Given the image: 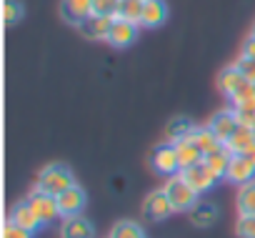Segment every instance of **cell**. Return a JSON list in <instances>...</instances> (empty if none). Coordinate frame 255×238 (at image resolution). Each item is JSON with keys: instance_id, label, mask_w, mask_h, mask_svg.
Wrapping results in <instances>:
<instances>
[{"instance_id": "cell-1", "label": "cell", "mask_w": 255, "mask_h": 238, "mask_svg": "<svg viewBox=\"0 0 255 238\" xmlns=\"http://www.w3.org/2000/svg\"><path fill=\"white\" fill-rule=\"evenodd\" d=\"M75 186V176H73V171L68 168V166H63V163H50V166H45L43 171H40V176H38V183H35V188H40V191H45V193H50V196H60V193H65L68 188H73Z\"/></svg>"}, {"instance_id": "cell-2", "label": "cell", "mask_w": 255, "mask_h": 238, "mask_svg": "<svg viewBox=\"0 0 255 238\" xmlns=\"http://www.w3.org/2000/svg\"><path fill=\"white\" fill-rule=\"evenodd\" d=\"M163 191L168 193V198H170V203H173L175 213H180V211H190V208L200 201V193H198V191H195L185 178H183V173L170 176V178L165 181Z\"/></svg>"}, {"instance_id": "cell-3", "label": "cell", "mask_w": 255, "mask_h": 238, "mask_svg": "<svg viewBox=\"0 0 255 238\" xmlns=\"http://www.w3.org/2000/svg\"><path fill=\"white\" fill-rule=\"evenodd\" d=\"M150 168L158 173V176H165V178H170V176H175V173H180V163H178V153H175V143H168V141H163V143H158V146H153V151H150Z\"/></svg>"}, {"instance_id": "cell-4", "label": "cell", "mask_w": 255, "mask_h": 238, "mask_svg": "<svg viewBox=\"0 0 255 238\" xmlns=\"http://www.w3.org/2000/svg\"><path fill=\"white\" fill-rule=\"evenodd\" d=\"M25 201L30 203L33 213L38 216V221H40L43 226H48V223H53V221L60 218L58 196H50V193H45V191H40V188H33V191L28 193Z\"/></svg>"}, {"instance_id": "cell-5", "label": "cell", "mask_w": 255, "mask_h": 238, "mask_svg": "<svg viewBox=\"0 0 255 238\" xmlns=\"http://www.w3.org/2000/svg\"><path fill=\"white\" fill-rule=\"evenodd\" d=\"M173 213H175V208H173V203H170V198H168V193L163 188L150 191L145 196V201H143V216L148 221H165Z\"/></svg>"}, {"instance_id": "cell-6", "label": "cell", "mask_w": 255, "mask_h": 238, "mask_svg": "<svg viewBox=\"0 0 255 238\" xmlns=\"http://www.w3.org/2000/svg\"><path fill=\"white\" fill-rule=\"evenodd\" d=\"M180 173H183V178H185L198 193H208V191H213L215 183L220 181V178L205 166V161H200V163H195V166H190V168H185V171H180Z\"/></svg>"}, {"instance_id": "cell-7", "label": "cell", "mask_w": 255, "mask_h": 238, "mask_svg": "<svg viewBox=\"0 0 255 238\" xmlns=\"http://www.w3.org/2000/svg\"><path fill=\"white\" fill-rule=\"evenodd\" d=\"M210 131L218 136V141L225 146L228 143V138L235 133V128L240 126V121H238V115H235V110L233 108H225V110H218L213 118H210Z\"/></svg>"}, {"instance_id": "cell-8", "label": "cell", "mask_w": 255, "mask_h": 238, "mask_svg": "<svg viewBox=\"0 0 255 238\" xmlns=\"http://www.w3.org/2000/svg\"><path fill=\"white\" fill-rule=\"evenodd\" d=\"M85 203H88V196H85V191H83L78 183H75L73 188H68L65 193L58 196V206H60V216H63V218L80 216V211L85 208Z\"/></svg>"}, {"instance_id": "cell-9", "label": "cell", "mask_w": 255, "mask_h": 238, "mask_svg": "<svg viewBox=\"0 0 255 238\" xmlns=\"http://www.w3.org/2000/svg\"><path fill=\"white\" fill-rule=\"evenodd\" d=\"M138 28H140V25H135V23H130V20L115 18V20H113V28H110V35H108V43H110L113 48H128V45H133L135 38H138Z\"/></svg>"}, {"instance_id": "cell-10", "label": "cell", "mask_w": 255, "mask_h": 238, "mask_svg": "<svg viewBox=\"0 0 255 238\" xmlns=\"http://www.w3.org/2000/svg\"><path fill=\"white\" fill-rule=\"evenodd\" d=\"M60 15L70 25H80L93 15V0H60Z\"/></svg>"}, {"instance_id": "cell-11", "label": "cell", "mask_w": 255, "mask_h": 238, "mask_svg": "<svg viewBox=\"0 0 255 238\" xmlns=\"http://www.w3.org/2000/svg\"><path fill=\"white\" fill-rule=\"evenodd\" d=\"M113 20L115 18H108V15H90L88 20H83L78 28H80V33L88 38V40H108V35H110V28H113Z\"/></svg>"}, {"instance_id": "cell-12", "label": "cell", "mask_w": 255, "mask_h": 238, "mask_svg": "<svg viewBox=\"0 0 255 238\" xmlns=\"http://www.w3.org/2000/svg\"><path fill=\"white\" fill-rule=\"evenodd\" d=\"M225 181H230L235 186H245V183L255 181V166L245 156H233V161L228 166V173H225Z\"/></svg>"}, {"instance_id": "cell-13", "label": "cell", "mask_w": 255, "mask_h": 238, "mask_svg": "<svg viewBox=\"0 0 255 238\" xmlns=\"http://www.w3.org/2000/svg\"><path fill=\"white\" fill-rule=\"evenodd\" d=\"M8 221H10V223H15V226H20V228H25V231H30V233H35V231L43 226V223L38 221V216L33 213V208H30V203H28V201H18V203L10 208Z\"/></svg>"}, {"instance_id": "cell-14", "label": "cell", "mask_w": 255, "mask_h": 238, "mask_svg": "<svg viewBox=\"0 0 255 238\" xmlns=\"http://www.w3.org/2000/svg\"><path fill=\"white\" fill-rule=\"evenodd\" d=\"M168 20V5L165 0H145L143 5V18H140V28H160Z\"/></svg>"}, {"instance_id": "cell-15", "label": "cell", "mask_w": 255, "mask_h": 238, "mask_svg": "<svg viewBox=\"0 0 255 238\" xmlns=\"http://www.w3.org/2000/svg\"><path fill=\"white\" fill-rule=\"evenodd\" d=\"M245 83H248V78H245V75H243L235 65L223 68V70H220V75H218V88H220L228 98H233V95H235V93H238V90L245 85Z\"/></svg>"}, {"instance_id": "cell-16", "label": "cell", "mask_w": 255, "mask_h": 238, "mask_svg": "<svg viewBox=\"0 0 255 238\" xmlns=\"http://www.w3.org/2000/svg\"><path fill=\"white\" fill-rule=\"evenodd\" d=\"M175 153H178L180 171H185V168H190V166H195V163H200V161L205 158V156H203V151L193 143V138H190V136L175 143Z\"/></svg>"}, {"instance_id": "cell-17", "label": "cell", "mask_w": 255, "mask_h": 238, "mask_svg": "<svg viewBox=\"0 0 255 238\" xmlns=\"http://www.w3.org/2000/svg\"><path fill=\"white\" fill-rule=\"evenodd\" d=\"M188 216H190L193 226L208 228V226H213V223L218 221V208H215V203H210V201H198V203L188 211Z\"/></svg>"}, {"instance_id": "cell-18", "label": "cell", "mask_w": 255, "mask_h": 238, "mask_svg": "<svg viewBox=\"0 0 255 238\" xmlns=\"http://www.w3.org/2000/svg\"><path fill=\"white\" fill-rule=\"evenodd\" d=\"M255 143V133H253V128L250 126H238L235 128V133L228 138V143H225V148L233 153V156H240V153H245L250 146Z\"/></svg>"}, {"instance_id": "cell-19", "label": "cell", "mask_w": 255, "mask_h": 238, "mask_svg": "<svg viewBox=\"0 0 255 238\" xmlns=\"http://www.w3.org/2000/svg\"><path fill=\"white\" fill-rule=\"evenodd\" d=\"M63 238H93V223L85 221L83 216H73V218H65L63 221V228H60Z\"/></svg>"}, {"instance_id": "cell-20", "label": "cell", "mask_w": 255, "mask_h": 238, "mask_svg": "<svg viewBox=\"0 0 255 238\" xmlns=\"http://www.w3.org/2000/svg\"><path fill=\"white\" fill-rule=\"evenodd\" d=\"M193 131H195V126H193L190 118L178 115V118H173V121H168V126H165V141L168 143H178V141L188 138Z\"/></svg>"}, {"instance_id": "cell-21", "label": "cell", "mask_w": 255, "mask_h": 238, "mask_svg": "<svg viewBox=\"0 0 255 238\" xmlns=\"http://www.w3.org/2000/svg\"><path fill=\"white\" fill-rule=\"evenodd\" d=\"M190 138H193V143L203 151V156H208V153H213V151H218L223 143L218 141V136L210 131V126H195V131L190 133Z\"/></svg>"}, {"instance_id": "cell-22", "label": "cell", "mask_w": 255, "mask_h": 238, "mask_svg": "<svg viewBox=\"0 0 255 238\" xmlns=\"http://www.w3.org/2000/svg\"><path fill=\"white\" fill-rule=\"evenodd\" d=\"M205 166L218 176V178H225V173H228V166H230V161H233V153L225 148V146H220L218 151H213V153H208L205 158Z\"/></svg>"}, {"instance_id": "cell-23", "label": "cell", "mask_w": 255, "mask_h": 238, "mask_svg": "<svg viewBox=\"0 0 255 238\" xmlns=\"http://www.w3.org/2000/svg\"><path fill=\"white\" fill-rule=\"evenodd\" d=\"M143 5H145V0H120L118 18H120V20H130V23L140 25V18H143Z\"/></svg>"}, {"instance_id": "cell-24", "label": "cell", "mask_w": 255, "mask_h": 238, "mask_svg": "<svg viewBox=\"0 0 255 238\" xmlns=\"http://www.w3.org/2000/svg\"><path fill=\"white\" fill-rule=\"evenodd\" d=\"M108 238H145V231L135 221H118L110 228V236Z\"/></svg>"}, {"instance_id": "cell-25", "label": "cell", "mask_w": 255, "mask_h": 238, "mask_svg": "<svg viewBox=\"0 0 255 238\" xmlns=\"http://www.w3.org/2000/svg\"><path fill=\"white\" fill-rule=\"evenodd\" d=\"M238 211L240 213H255V181L240 186V191H238Z\"/></svg>"}, {"instance_id": "cell-26", "label": "cell", "mask_w": 255, "mask_h": 238, "mask_svg": "<svg viewBox=\"0 0 255 238\" xmlns=\"http://www.w3.org/2000/svg\"><path fill=\"white\" fill-rule=\"evenodd\" d=\"M238 238H255V213H240L235 223Z\"/></svg>"}, {"instance_id": "cell-27", "label": "cell", "mask_w": 255, "mask_h": 238, "mask_svg": "<svg viewBox=\"0 0 255 238\" xmlns=\"http://www.w3.org/2000/svg\"><path fill=\"white\" fill-rule=\"evenodd\" d=\"M233 110H235V115H238V121L243 123V126H255V100H250V103H243V105H233Z\"/></svg>"}, {"instance_id": "cell-28", "label": "cell", "mask_w": 255, "mask_h": 238, "mask_svg": "<svg viewBox=\"0 0 255 238\" xmlns=\"http://www.w3.org/2000/svg\"><path fill=\"white\" fill-rule=\"evenodd\" d=\"M118 8H120V0H93V13L95 15L118 18Z\"/></svg>"}, {"instance_id": "cell-29", "label": "cell", "mask_w": 255, "mask_h": 238, "mask_svg": "<svg viewBox=\"0 0 255 238\" xmlns=\"http://www.w3.org/2000/svg\"><path fill=\"white\" fill-rule=\"evenodd\" d=\"M23 5L20 0H5V23L8 25H15L18 20H23Z\"/></svg>"}, {"instance_id": "cell-30", "label": "cell", "mask_w": 255, "mask_h": 238, "mask_svg": "<svg viewBox=\"0 0 255 238\" xmlns=\"http://www.w3.org/2000/svg\"><path fill=\"white\" fill-rule=\"evenodd\" d=\"M250 100H255V83H253V80H248V83L230 98L233 105H243V103H250Z\"/></svg>"}, {"instance_id": "cell-31", "label": "cell", "mask_w": 255, "mask_h": 238, "mask_svg": "<svg viewBox=\"0 0 255 238\" xmlns=\"http://www.w3.org/2000/svg\"><path fill=\"white\" fill-rule=\"evenodd\" d=\"M233 65H235V68H238V70H240V73L248 78V80H253V83H255V60H253V58H245V55H240V58H238Z\"/></svg>"}, {"instance_id": "cell-32", "label": "cell", "mask_w": 255, "mask_h": 238, "mask_svg": "<svg viewBox=\"0 0 255 238\" xmlns=\"http://www.w3.org/2000/svg\"><path fill=\"white\" fill-rule=\"evenodd\" d=\"M3 238H33V233L25 231V228H20V226H15V223H10V221H5Z\"/></svg>"}, {"instance_id": "cell-33", "label": "cell", "mask_w": 255, "mask_h": 238, "mask_svg": "<svg viewBox=\"0 0 255 238\" xmlns=\"http://www.w3.org/2000/svg\"><path fill=\"white\" fill-rule=\"evenodd\" d=\"M240 55H245V58H253V60H255V38H253V35H248V38H245V43H243V48H240Z\"/></svg>"}, {"instance_id": "cell-34", "label": "cell", "mask_w": 255, "mask_h": 238, "mask_svg": "<svg viewBox=\"0 0 255 238\" xmlns=\"http://www.w3.org/2000/svg\"><path fill=\"white\" fill-rule=\"evenodd\" d=\"M240 156H245V158H248V161H250V163L255 166V143H253V146H250V148H248L245 153H240Z\"/></svg>"}, {"instance_id": "cell-35", "label": "cell", "mask_w": 255, "mask_h": 238, "mask_svg": "<svg viewBox=\"0 0 255 238\" xmlns=\"http://www.w3.org/2000/svg\"><path fill=\"white\" fill-rule=\"evenodd\" d=\"M250 35H253V38H255V23H253V28H250Z\"/></svg>"}, {"instance_id": "cell-36", "label": "cell", "mask_w": 255, "mask_h": 238, "mask_svg": "<svg viewBox=\"0 0 255 238\" xmlns=\"http://www.w3.org/2000/svg\"><path fill=\"white\" fill-rule=\"evenodd\" d=\"M253 133H255V126H253Z\"/></svg>"}]
</instances>
